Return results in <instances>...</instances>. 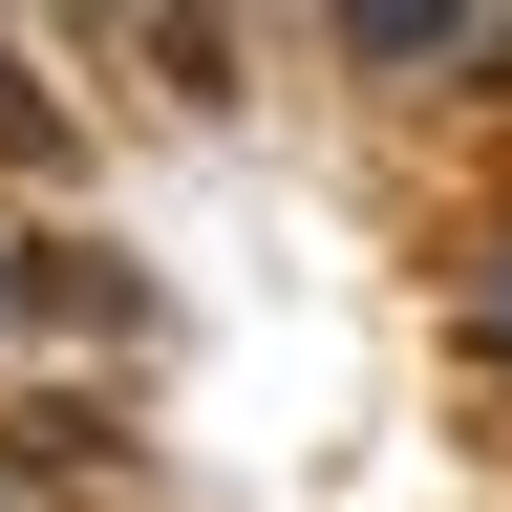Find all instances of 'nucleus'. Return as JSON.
Here are the masks:
<instances>
[{
  "mask_svg": "<svg viewBox=\"0 0 512 512\" xmlns=\"http://www.w3.org/2000/svg\"><path fill=\"white\" fill-rule=\"evenodd\" d=\"M363 64H491V0H320Z\"/></svg>",
  "mask_w": 512,
  "mask_h": 512,
  "instance_id": "f257e3e1",
  "label": "nucleus"
},
{
  "mask_svg": "<svg viewBox=\"0 0 512 512\" xmlns=\"http://www.w3.org/2000/svg\"><path fill=\"white\" fill-rule=\"evenodd\" d=\"M448 342H470V363H512V235L470 256V278H448Z\"/></svg>",
  "mask_w": 512,
  "mask_h": 512,
  "instance_id": "f03ea898",
  "label": "nucleus"
},
{
  "mask_svg": "<svg viewBox=\"0 0 512 512\" xmlns=\"http://www.w3.org/2000/svg\"><path fill=\"white\" fill-rule=\"evenodd\" d=\"M0 150H22V171H86V128H64V107L22 86V64H0Z\"/></svg>",
  "mask_w": 512,
  "mask_h": 512,
  "instance_id": "7ed1b4c3",
  "label": "nucleus"
}]
</instances>
